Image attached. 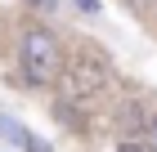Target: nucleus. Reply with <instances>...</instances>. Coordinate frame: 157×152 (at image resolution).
<instances>
[{
    "label": "nucleus",
    "instance_id": "7ed1b4c3",
    "mask_svg": "<svg viewBox=\"0 0 157 152\" xmlns=\"http://www.w3.org/2000/svg\"><path fill=\"white\" fill-rule=\"evenodd\" d=\"M0 139H9L13 148H23V152H49V143L40 139L36 130L18 125V121H13V117H5V112H0Z\"/></svg>",
    "mask_w": 157,
    "mask_h": 152
},
{
    "label": "nucleus",
    "instance_id": "39448f33",
    "mask_svg": "<svg viewBox=\"0 0 157 152\" xmlns=\"http://www.w3.org/2000/svg\"><path fill=\"white\" fill-rule=\"evenodd\" d=\"M117 152H148V148H144V143H135V139H121V148H117Z\"/></svg>",
    "mask_w": 157,
    "mask_h": 152
},
{
    "label": "nucleus",
    "instance_id": "f257e3e1",
    "mask_svg": "<svg viewBox=\"0 0 157 152\" xmlns=\"http://www.w3.org/2000/svg\"><path fill=\"white\" fill-rule=\"evenodd\" d=\"M18 63H23V76L32 85L59 81V67H63L59 36L45 32V27H23V36H18Z\"/></svg>",
    "mask_w": 157,
    "mask_h": 152
},
{
    "label": "nucleus",
    "instance_id": "f03ea898",
    "mask_svg": "<svg viewBox=\"0 0 157 152\" xmlns=\"http://www.w3.org/2000/svg\"><path fill=\"white\" fill-rule=\"evenodd\" d=\"M108 63L99 58V54H90V49H81V54H72V58L59 67V81H63V94L67 98H76V103H85V98H99V94L108 90Z\"/></svg>",
    "mask_w": 157,
    "mask_h": 152
},
{
    "label": "nucleus",
    "instance_id": "423d86ee",
    "mask_svg": "<svg viewBox=\"0 0 157 152\" xmlns=\"http://www.w3.org/2000/svg\"><path fill=\"white\" fill-rule=\"evenodd\" d=\"M36 5H40V9H54V0H36Z\"/></svg>",
    "mask_w": 157,
    "mask_h": 152
},
{
    "label": "nucleus",
    "instance_id": "20e7f679",
    "mask_svg": "<svg viewBox=\"0 0 157 152\" xmlns=\"http://www.w3.org/2000/svg\"><path fill=\"white\" fill-rule=\"evenodd\" d=\"M139 143L157 152V112H148V121H144V134H139Z\"/></svg>",
    "mask_w": 157,
    "mask_h": 152
}]
</instances>
